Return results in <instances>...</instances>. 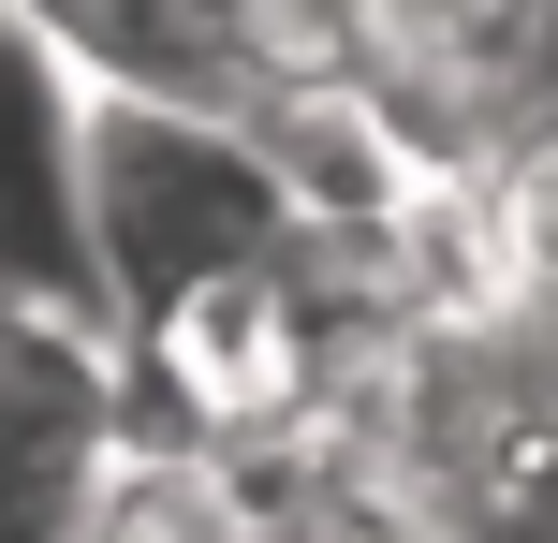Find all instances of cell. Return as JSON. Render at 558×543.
<instances>
[{
    "mask_svg": "<svg viewBox=\"0 0 558 543\" xmlns=\"http://www.w3.org/2000/svg\"><path fill=\"white\" fill-rule=\"evenodd\" d=\"M74 74H133V88H192V103H279V59L251 0H15Z\"/></svg>",
    "mask_w": 558,
    "mask_h": 543,
    "instance_id": "cell-3",
    "label": "cell"
},
{
    "mask_svg": "<svg viewBox=\"0 0 558 543\" xmlns=\"http://www.w3.org/2000/svg\"><path fill=\"white\" fill-rule=\"evenodd\" d=\"M485 280H514L530 309H558V147H530L485 192Z\"/></svg>",
    "mask_w": 558,
    "mask_h": 543,
    "instance_id": "cell-4",
    "label": "cell"
},
{
    "mask_svg": "<svg viewBox=\"0 0 558 543\" xmlns=\"http://www.w3.org/2000/svg\"><path fill=\"white\" fill-rule=\"evenodd\" d=\"M279 543H383V529H279Z\"/></svg>",
    "mask_w": 558,
    "mask_h": 543,
    "instance_id": "cell-5",
    "label": "cell"
},
{
    "mask_svg": "<svg viewBox=\"0 0 558 543\" xmlns=\"http://www.w3.org/2000/svg\"><path fill=\"white\" fill-rule=\"evenodd\" d=\"M74 221L104 264L118 338L206 294L221 264H265L308 235V192L279 162V133L251 103H192V88H133V74H74Z\"/></svg>",
    "mask_w": 558,
    "mask_h": 543,
    "instance_id": "cell-1",
    "label": "cell"
},
{
    "mask_svg": "<svg viewBox=\"0 0 558 543\" xmlns=\"http://www.w3.org/2000/svg\"><path fill=\"white\" fill-rule=\"evenodd\" d=\"M133 470H147L133 338L0 309V543H118Z\"/></svg>",
    "mask_w": 558,
    "mask_h": 543,
    "instance_id": "cell-2",
    "label": "cell"
}]
</instances>
